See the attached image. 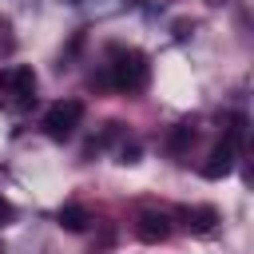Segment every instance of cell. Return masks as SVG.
<instances>
[{
	"instance_id": "1",
	"label": "cell",
	"mask_w": 254,
	"mask_h": 254,
	"mask_svg": "<svg viewBox=\"0 0 254 254\" xmlns=\"http://www.w3.org/2000/svg\"><path fill=\"white\" fill-rule=\"evenodd\" d=\"M107 79H111L115 91H143L147 79H151V64L139 48H111Z\"/></svg>"
},
{
	"instance_id": "2",
	"label": "cell",
	"mask_w": 254,
	"mask_h": 254,
	"mask_svg": "<svg viewBox=\"0 0 254 254\" xmlns=\"http://www.w3.org/2000/svg\"><path fill=\"white\" fill-rule=\"evenodd\" d=\"M0 95L12 107H32L36 103V71L28 64H8L0 67Z\"/></svg>"
},
{
	"instance_id": "3",
	"label": "cell",
	"mask_w": 254,
	"mask_h": 254,
	"mask_svg": "<svg viewBox=\"0 0 254 254\" xmlns=\"http://www.w3.org/2000/svg\"><path fill=\"white\" fill-rule=\"evenodd\" d=\"M79 119H83V99H60V103H52L44 111V135L56 139V143H64V139L75 135Z\"/></svg>"
},
{
	"instance_id": "4",
	"label": "cell",
	"mask_w": 254,
	"mask_h": 254,
	"mask_svg": "<svg viewBox=\"0 0 254 254\" xmlns=\"http://www.w3.org/2000/svg\"><path fill=\"white\" fill-rule=\"evenodd\" d=\"M135 234H139V242L155 246V242H163V238L171 234V218H167L163 210H143L139 222H135Z\"/></svg>"
},
{
	"instance_id": "5",
	"label": "cell",
	"mask_w": 254,
	"mask_h": 254,
	"mask_svg": "<svg viewBox=\"0 0 254 254\" xmlns=\"http://www.w3.org/2000/svg\"><path fill=\"white\" fill-rule=\"evenodd\" d=\"M234 147H226V143H218L210 155H206V163H202V179H226L230 171H234Z\"/></svg>"
},
{
	"instance_id": "6",
	"label": "cell",
	"mask_w": 254,
	"mask_h": 254,
	"mask_svg": "<svg viewBox=\"0 0 254 254\" xmlns=\"http://www.w3.org/2000/svg\"><path fill=\"white\" fill-rule=\"evenodd\" d=\"M60 226L64 230H71V234H79V230H87V222H91V214H87V206H79V202H67V206H60Z\"/></svg>"
},
{
	"instance_id": "7",
	"label": "cell",
	"mask_w": 254,
	"mask_h": 254,
	"mask_svg": "<svg viewBox=\"0 0 254 254\" xmlns=\"http://www.w3.org/2000/svg\"><path fill=\"white\" fill-rule=\"evenodd\" d=\"M183 218H187V226H190L194 234H206V230H214L218 210H214V206H187V210H183Z\"/></svg>"
},
{
	"instance_id": "8",
	"label": "cell",
	"mask_w": 254,
	"mask_h": 254,
	"mask_svg": "<svg viewBox=\"0 0 254 254\" xmlns=\"http://www.w3.org/2000/svg\"><path fill=\"white\" fill-rule=\"evenodd\" d=\"M246 127H250V123H246V115H242V111H234V115L226 119V139H222V143H226V147H234V151H242V147H246Z\"/></svg>"
},
{
	"instance_id": "9",
	"label": "cell",
	"mask_w": 254,
	"mask_h": 254,
	"mask_svg": "<svg viewBox=\"0 0 254 254\" xmlns=\"http://www.w3.org/2000/svg\"><path fill=\"white\" fill-rule=\"evenodd\" d=\"M190 143H194V127H190V123H179V127L167 135V151H171V155H183Z\"/></svg>"
},
{
	"instance_id": "10",
	"label": "cell",
	"mask_w": 254,
	"mask_h": 254,
	"mask_svg": "<svg viewBox=\"0 0 254 254\" xmlns=\"http://www.w3.org/2000/svg\"><path fill=\"white\" fill-rule=\"evenodd\" d=\"M12 218H16V206H12L8 198H0V226H8Z\"/></svg>"
},
{
	"instance_id": "11",
	"label": "cell",
	"mask_w": 254,
	"mask_h": 254,
	"mask_svg": "<svg viewBox=\"0 0 254 254\" xmlns=\"http://www.w3.org/2000/svg\"><path fill=\"white\" fill-rule=\"evenodd\" d=\"M135 159H139V147H135V143H127V147L119 151V163H135Z\"/></svg>"
}]
</instances>
